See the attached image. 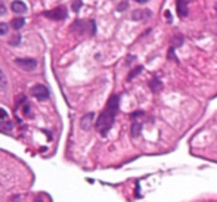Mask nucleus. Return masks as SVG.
<instances>
[{"mask_svg": "<svg viewBox=\"0 0 217 202\" xmlns=\"http://www.w3.org/2000/svg\"><path fill=\"white\" fill-rule=\"evenodd\" d=\"M93 120H95V112H89L83 115L81 120H80V127L83 130H90L92 124H93Z\"/></svg>", "mask_w": 217, "mask_h": 202, "instance_id": "0eeeda50", "label": "nucleus"}, {"mask_svg": "<svg viewBox=\"0 0 217 202\" xmlns=\"http://www.w3.org/2000/svg\"><path fill=\"white\" fill-rule=\"evenodd\" d=\"M9 43H11L12 46H17L18 43H21V35H19V34H15V35L9 40Z\"/></svg>", "mask_w": 217, "mask_h": 202, "instance_id": "a211bd4d", "label": "nucleus"}, {"mask_svg": "<svg viewBox=\"0 0 217 202\" xmlns=\"http://www.w3.org/2000/svg\"><path fill=\"white\" fill-rule=\"evenodd\" d=\"M151 16H152V12L149 9H136L132 12L133 21H143V19H149Z\"/></svg>", "mask_w": 217, "mask_h": 202, "instance_id": "423d86ee", "label": "nucleus"}, {"mask_svg": "<svg viewBox=\"0 0 217 202\" xmlns=\"http://www.w3.org/2000/svg\"><path fill=\"white\" fill-rule=\"evenodd\" d=\"M3 120H7V112L3 108H0V121H3Z\"/></svg>", "mask_w": 217, "mask_h": 202, "instance_id": "412c9836", "label": "nucleus"}, {"mask_svg": "<svg viewBox=\"0 0 217 202\" xmlns=\"http://www.w3.org/2000/svg\"><path fill=\"white\" fill-rule=\"evenodd\" d=\"M24 25H25V19H24L22 16L13 18V19H12V22H11V27L13 30H21Z\"/></svg>", "mask_w": 217, "mask_h": 202, "instance_id": "f8f14e48", "label": "nucleus"}, {"mask_svg": "<svg viewBox=\"0 0 217 202\" xmlns=\"http://www.w3.org/2000/svg\"><path fill=\"white\" fill-rule=\"evenodd\" d=\"M142 69H143V67H140V65H139V67H136V68H134V69H133V71H132V73L128 74L127 80H128V81H130V80H133L134 77L137 75V74H139V73H142Z\"/></svg>", "mask_w": 217, "mask_h": 202, "instance_id": "2eb2a0df", "label": "nucleus"}, {"mask_svg": "<svg viewBox=\"0 0 217 202\" xmlns=\"http://www.w3.org/2000/svg\"><path fill=\"white\" fill-rule=\"evenodd\" d=\"M15 65L18 68H21L22 71H34L37 68V61L33 58H17L15 59Z\"/></svg>", "mask_w": 217, "mask_h": 202, "instance_id": "20e7f679", "label": "nucleus"}, {"mask_svg": "<svg viewBox=\"0 0 217 202\" xmlns=\"http://www.w3.org/2000/svg\"><path fill=\"white\" fill-rule=\"evenodd\" d=\"M164 15H166V18H167V22H171V13H170L168 11H166Z\"/></svg>", "mask_w": 217, "mask_h": 202, "instance_id": "5701e85b", "label": "nucleus"}, {"mask_svg": "<svg viewBox=\"0 0 217 202\" xmlns=\"http://www.w3.org/2000/svg\"><path fill=\"white\" fill-rule=\"evenodd\" d=\"M167 59L179 62V59L176 58V55H174V47H171V46H170V49H168V52H167Z\"/></svg>", "mask_w": 217, "mask_h": 202, "instance_id": "dca6fc26", "label": "nucleus"}, {"mask_svg": "<svg viewBox=\"0 0 217 202\" xmlns=\"http://www.w3.org/2000/svg\"><path fill=\"white\" fill-rule=\"evenodd\" d=\"M185 2H188V3H189V2H190V0H185Z\"/></svg>", "mask_w": 217, "mask_h": 202, "instance_id": "393cba45", "label": "nucleus"}, {"mask_svg": "<svg viewBox=\"0 0 217 202\" xmlns=\"http://www.w3.org/2000/svg\"><path fill=\"white\" fill-rule=\"evenodd\" d=\"M9 31V25L5 22H0V35H5Z\"/></svg>", "mask_w": 217, "mask_h": 202, "instance_id": "6ab92c4d", "label": "nucleus"}, {"mask_svg": "<svg viewBox=\"0 0 217 202\" xmlns=\"http://www.w3.org/2000/svg\"><path fill=\"white\" fill-rule=\"evenodd\" d=\"M183 45V35H174V37H173V40H171V47H174V49H176V47H180V46Z\"/></svg>", "mask_w": 217, "mask_h": 202, "instance_id": "4468645a", "label": "nucleus"}, {"mask_svg": "<svg viewBox=\"0 0 217 202\" xmlns=\"http://www.w3.org/2000/svg\"><path fill=\"white\" fill-rule=\"evenodd\" d=\"M142 127H143V124L137 121V120H133V123H132V129H130V134L132 137H139L140 136V131H142Z\"/></svg>", "mask_w": 217, "mask_h": 202, "instance_id": "1a4fd4ad", "label": "nucleus"}, {"mask_svg": "<svg viewBox=\"0 0 217 202\" xmlns=\"http://www.w3.org/2000/svg\"><path fill=\"white\" fill-rule=\"evenodd\" d=\"M71 30L72 31H75L78 34H83L86 31H89L92 35L96 33V24L95 21L92 19V21H83V19H77V21H74V24L71 25Z\"/></svg>", "mask_w": 217, "mask_h": 202, "instance_id": "f03ea898", "label": "nucleus"}, {"mask_svg": "<svg viewBox=\"0 0 217 202\" xmlns=\"http://www.w3.org/2000/svg\"><path fill=\"white\" fill-rule=\"evenodd\" d=\"M127 7H128V2H121V3L117 6V11L118 12H123V11H126Z\"/></svg>", "mask_w": 217, "mask_h": 202, "instance_id": "aec40b11", "label": "nucleus"}, {"mask_svg": "<svg viewBox=\"0 0 217 202\" xmlns=\"http://www.w3.org/2000/svg\"><path fill=\"white\" fill-rule=\"evenodd\" d=\"M149 87L151 90L154 92V93H160L162 90V83H161V80L158 78V77H154V78L149 81Z\"/></svg>", "mask_w": 217, "mask_h": 202, "instance_id": "9b49d317", "label": "nucleus"}, {"mask_svg": "<svg viewBox=\"0 0 217 202\" xmlns=\"http://www.w3.org/2000/svg\"><path fill=\"white\" fill-rule=\"evenodd\" d=\"M7 89V78H6L5 73L0 69V92H5Z\"/></svg>", "mask_w": 217, "mask_h": 202, "instance_id": "ddd939ff", "label": "nucleus"}, {"mask_svg": "<svg viewBox=\"0 0 217 202\" xmlns=\"http://www.w3.org/2000/svg\"><path fill=\"white\" fill-rule=\"evenodd\" d=\"M30 92H31V96H33V97H36L37 101H46V99H49V96H50L49 89H47L45 84H36V86H33Z\"/></svg>", "mask_w": 217, "mask_h": 202, "instance_id": "39448f33", "label": "nucleus"}, {"mask_svg": "<svg viewBox=\"0 0 217 202\" xmlns=\"http://www.w3.org/2000/svg\"><path fill=\"white\" fill-rule=\"evenodd\" d=\"M68 12L65 6H58V7H53L52 11H46L43 12V16L49 18L52 21H64L67 18Z\"/></svg>", "mask_w": 217, "mask_h": 202, "instance_id": "7ed1b4c3", "label": "nucleus"}, {"mask_svg": "<svg viewBox=\"0 0 217 202\" xmlns=\"http://www.w3.org/2000/svg\"><path fill=\"white\" fill-rule=\"evenodd\" d=\"M11 7L15 13H25V12H27V6H25V3L21 2V0H13Z\"/></svg>", "mask_w": 217, "mask_h": 202, "instance_id": "9d476101", "label": "nucleus"}, {"mask_svg": "<svg viewBox=\"0 0 217 202\" xmlns=\"http://www.w3.org/2000/svg\"><path fill=\"white\" fill-rule=\"evenodd\" d=\"M71 7H72V11L74 12H78L80 11V7H81V0H72Z\"/></svg>", "mask_w": 217, "mask_h": 202, "instance_id": "f3484780", "label": "nucleus"}, {"mask_svg": "<svg viewBox=\"0 0 217 202\" xmlns=\"http://www.w3.org/2000/svg\"><path fill=\"white\" fill-rule=\"evenodd\" d=\"M133 2H136V3H140V5H143V3H146L148 0H133Z\"/></svg>", "mask_w": 217, "mask_h": 202, "instance_id": "b1692460", "label": "nucleus"}, {"mask_svg": "<svg viewBox=\"0 0 217 202\" xmlns=\"http://www.w3.org/2000/svg\"><path fill=\"white\" fill-rule=\"evenodd\" d=\"M118 108H120V96L112 95L109 101L106 102L105 109L102 111V114L98 117V121H96V130L100 133V136H106L108 131L112 129L115 117L118 114Z\"/></svg>", "mask_w": 217, "mask_h": 202, "instance_id": "f257e3e1", "label": "nucleus"}, {"mask_svg": "<svg viewBox=\"0 0 217 202\" xmlns=\"http://www.w3.org/2000/svg\"><path fill=\"white\" fill-rule=\"evenodd\" d=\"M176 7H177V15L180 18H186L189 15L188 2H185V0H177V2H176Z\"/></svg>", "mask_w": 217, "mask_h": 202, "instance_id": "6e6552de", "label": "nucleus"}, {"mask_svg": "<svg viewBox=\"0 0 217 202\" xmlns=\"http://www.w3.org/2000/svg\"><path fill=\"white\" fill-rule=\"evenodd\" d=\"M5 13H6V7H5V5L0 2V16H3Z\"/></svg>", "mask_w": 217, "mask_h": 202, "instance_id": "4be33fe9", "label": "nucleus"}]
</instances>
